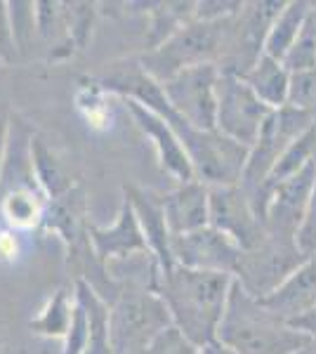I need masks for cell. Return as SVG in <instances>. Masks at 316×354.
Segmentation results:
<instances>
[{
	"mask_svg": "<svg viewBox=\"0 0 316 354\" xmlns=\"http://www.w3.org/2000/svg\"><path fill=\"white\" fill-rule=\"evenodd\" d=\"M100 85L106 93L118 95L120 100H135L142 106L158 113L180 137L189 161L194 165L196 180L208 187L241 185L245 161H248V149L227 140L217 130H196L187 121H182L180 116H175L165 102L160 83L147 76L137 59L113 64L111 71L100 78Z\"/></svg>",
	"mask_w": 316,
	"mask_h": 354,
	"instance_id": "obj_1",
	"label": "cell"
},
{
	"mask_svg": "<svg viewBox=\"0 0 316 354\" xmlns=\"http://www.w3.org/2000/svg\"><path fill=\"white\" fill-rule=\"evenodd\" d=\"M232 286V274L172 265L170 270L160 272L156 293L168 307L172 326L194 345L205 347L217 340Z\"/></svg>",
	"mask_w": 316,
	"mask_h": 354,
	"instance_id": "obj_2",
	"label": "cell"
},
{
	"mask_svg": "<svg viewBox=\"0 0 316 354\" xmlns=\"http://www.w3.org/2000/svg\"><path fill=\"white\" fill-rule=\"evenodd\" d=\"M217 342L236 354H297L309 345V338L245 293L234 279Z\"/></svg>",
	"mask_w": 316,
	"mask_h": 354,
	"instance_id": "obj_3",
	"label": "cell"
},
{
	"mask_svg": "<svg viewBox=\"0 0 316 354\" xmlns=\"http://www.w3.org/2000/svg\"><path fill=\"white\" fill-rule=\"evenodd\" d=\"M232 19V17H229ZM224 36H227V19L222 21H201L194 19L172 33L158 48L147 50L140 57V66L154 81L165 83L180 71L194 66H205L220 62Z\"/></svg>",
	"mask_w": 316,
	"mask_h": 354,
	"instance_id": "obj_4",
	"label": "cell"
},
{
	"mask_svg": "<svg viewBox=\"0 0 316 354\" xmlns=\"http://www.w3.org/2000/svg\"><path fill=\"white\" fill-rule=\"evenodd\" d=\"M170 326L168 307L154 290L118 288L116 298L109 302L113 354H147L151 342Z\"/></svg>",
	"mask_w": 316,
	"mask_h": 354,
	"instance_id": "obj_5",
	"label": "cell"
},
{
	"mask_svg": "<svg viewBox=\"0 0 316 354\" xmlns=\"http://www.w3.org/2000/svg\"><path fill=\"white\" fill-rule=\"evenodd\" d=\"M307 255L297 245V236L281 232H269L250 250H243L234 279L252 298L262 300L274 293Z\"/></svg>",
	"mask_w": 316,
	"mask_h": 354,
	"instance_id": "obj_6",
	"label": "cell"
},
{
	"mask_svg": "<svg viewBox=\"0 0 316 354\" xmlns=\"http://www.w3.org/2000/svg\"><path fill=\"white\" fill-rule=\"evenodd\" d=\"M286 3H243L239 15L227 19V36L217 62L222 73L243 78L264 55V41L272 21Z\"/></svg>",
	"mask_w": 316,
	"mask_h": 354,
	"instance_id": "obj_7",
	"label": "cell"
},
{
	"mask_svg": "<svg viewBox=\"0 0 316 354\" xmlns=\"http://www.w3.org/2000/svg\"><path fill=\"white\" fill-rule=\"evenodd\" d=\"M267 104L257 100V95L245 85L243 78L220 71L217 81V113L215 130L227 140L250 149L260 137L269 113Z\"/></svg>",
	"mask_w": 316,
	"mask_h": 354,
	"instance_id": "obj_8",
	"label": "cell"
},
{
	"mask_svg": "<svg viewBox=\"0 0 316 354\" xmlns=\"http://www.w3.org/2000/svg\"><path fill=\"white\" fill-rule=\"evenodd\" d=\"M217 81L220 68L215 64L194 66L160 83L170 111L196 130H215Z\"/></svg>",
	"mask_w": 316,
	"mask_h": 354,
	"instance_id": "obj_9",
	"label": "cell"
},
{
	"mask_svg": "<svg viewBox=\"0 0 316 354\" xmlns=\"http://www.w3.org/2000/svg\"><path fill=\"white\" fill-rule=\"evenodd\" d=\"M210 227L227 234L241 250H250L267 234L264 220L241 185L210 187Z\"/></svg>",
	"mask_w": 316,
	"mask_h": 354,
	"instance_id": "obj_10",
	"label": "cell"
},
{
	"mask_svg": "<svg viewBox=\"0 0 316 354\" xmlns=\"http://www.w3.org/2000/svg\"><path fill=\"white\" fill-rule=\"evenodd\" d=\"M170 248L175 265L198 272L232 274V277L239 267L241 253H243L227 234H222L210 225L203 227V230L172 236Z\"/></svg>",
	"mask_w": 316,
	"mask_h": 354,
	"instance_id": "obj_11",
	"label": "cell"
},
{
	"mask_svg": "<svg viewBox=\"0 0 316 354\" xmlns=\"http://www.w3.org/2000/svg\"><path fill=\"white\" fill-rule=\"evenodd\" d=\"M316 187V161L302 168L300 173L290 175L288 180L269 187L264 192L262 215L264 227L269 232H281L297 236L302 218L307 213V205L312 201Z\"/></svg>",
	"mask_w": 316,
	"mask_h": 354,
	"instance_id": "obj_12",
	"label": "cell"
},
{
	"mask_svg": "<svg viewBox=\"0 0 316 354\" xmlns=\"http://www.w3.org/2000/svg\"><path fill=\"white\" fill-rule=\"evenodd\" d=\"M123 104H125V109L130 111L135 125L142 130V135L151 142L160 168H163L165 173L177 182V185H185V182L196 180L194 165H192V161H189L185 147H182L180 137L175 135V130H172L170 125L158 116V113H154L151 109L142 106L140 102L123 100Z\"/></svg>",
	"mask_w": 316,
	"mask_h": 354,
	"instance_id": "obj_13",
	"label": "cell"
},
{
	"mask_svg": "<svg viewBox=\"0 0 316 354\" xmlns=\"http://www.w3.org/2000/svg\"><path fill=\"white\" fill-rule=\"evenodd\" d=\"M88 241L100 267H106L109 262H118L140 253H151L145 232L140 227V220L135 215V208H132L128 198H123L116 220L109 227L88 225Z\"/></svg>",
	"mask_w": 316,
	"mask_h": 354,
	"instance_id": "obj_14",
	"label": "cell"
},
{
	"mask_svg": "<svg viewBox=\"0 0 316 354\" xmlns=\"http://www.w3.org/2000/svg\"><path fill=\"white\" fill-rule=\"evenodd\" d=\"M160 208L172 236L203 230L210 225V187L201 180L177 185L160 196Z\"/></svg>",
	"mask_w": 316,
	"mask_h": 354,
	"instance_id": "obj_15",
	"label": "cell"
},
{
	"mask_svg": "<svg viewBox=\"0 0 316 354\" xmlns=\"http://www.w3.org/2000/svg\"><path fill=\"white\" fill-rule=\"evenodd\" d=\"M262 305L286 322H295L297 317L316 307V253L307 255L274 293L262 298Z\"/></svg>",
	"mask_w": 316,
	"mask_h": 354,
	"instance_id": "obj_16",
	"label": "cell"
},
{
	"mask_svg": "<svg viewBox=\"0 0 316 354\" xmlns=\"http://www.w3.org/2000/svg\"><path fill=\"white\" fill-rule=\"evenodd\" d=\"M125 198L132 203L135 208V215L140 220V227L147 236L149 250L156 255L160 272L170 270L175 262H172V234L165 225L163 218V208H160V198L151 196V194L137 189V187H125Z\"/></svg>",
	"mask_w": 316,
	"mask_h": 354,
	"instance_id": "obj_17",
	"label": "cell"
},
{
	"mask_svg": "<svg viewBox=\"0 0 316 354\" xmlns=\"http://www.w3.org/2000/svg\"><path fill=\"white\" fill-rule=\"evenodd\" d=\"M73 295L78 305L88 314V350L85 354H113L111 347V330H109V302L93 283L76 277L73 281Z\"/></svg>",
	"mask_w": 316,
	"mask_h": 354,
	"instance_id": "obj_18",
	"label": "cell"
},
{
	"mask_svg": "<svg viewBox=\"0 0 316 354\" xmlns=\"http://www.w3.org/2000/svg\"><path fill=\"white\" fill-rule=\"evenodd\" d=\"M243 81L269 109H281L288 104L290 71L284 66V62L262 55L255 62V66L243 76Z\"/></svg>",
	"mask_w": 316,
	"mask_h": 354,
	"instance_id": "obj_19",
	"label": "cell"
},
{
	"mask_svg": "<svg viewBox=\"0 0 316 354\" xmlns=\"http://www.w3.org/2000/svg\"><path fill=\"white\" fill-rule=\"evenodd\" d=\"M309 12H312V3H304V0L286 3L284 10L277 15L272 26H269L267 41H264V55L284 62L295 41L300 38L302 28L309 19Z\"/></svg>",
	"mask_w": 316,
	"mask_h": 354,
	"instance_id": "obj_20",
	"label": "cell"
},
{
	"mask_svg": "<svg viewBox=\"0 0 316 354\" xmlns=\"http://www.w3.org/2000/svg\"><path fill=\"white\" fill-rule=\"evenodd\" d=\"M0 213L12 230H31L45 222L48 203L38 185H15L0 198Z\"/></svg>",
	"mask_w": 316,
	"mask_h": 354,
	"instance_id": "obj_21",
	"label": "cell"
},
{
	"mask_svg": "<svg viewBox=\"0 0 316 354\" xmlns=\"http://www.w3.org/2000/svg\"><path fill=\"white\" fill-rule=\"evenodd\" d=\"M31 170L36 177V185L40 187V192L48 196V201H57V198L66 196L73 189V180L71 175L64 170V165L57 161V156L48 147L43 145V140H33L31 137Z\"/></svg>",
	"mask_w": 316,
	"mask_h": 354,
	"instance_id": "obj_22",
	"label": "cell"
},
{
	"mask_svg": "<svg viewBox=\"0 0 316 354\" xmlns=\"http://www.w3.org/2000/svg\"><path fill=\"white\" fill-rule=\"evenodd\" d=\"M149 8L151 10L147 12L151 24H149L147 50L158 48L172 33L196 19V3H149Z\"/></svg>",
	"mask_w": 316,
	"mask_h": 354,
	"instance_id": "obj_23",
	"label": "cell"
},
{
	"mask_svg": "<svg viewBox=\"0 0 316 354\" xmlns=\"http://www.w3.org/2000/svg\"><path fill=\"white\" fill-rule=\"evenodd\" d=\"M73 307H76L73 293H68V288H59L57 293H53V298L45 302L43 310L28 322V328L36 335L64 340L66 330L71 326V319H73Z\"/></svg>",
	"mask_w": 316,
	"mask_h": 354,
	"instance_id": "obj_24",
	"label": "cell"
},
{
	"mask_svg": "<svg viewBox=\"0 0 316 354\" xmlns=\"http://www.w3.org/2000/svg\"><path fill=\"white\" fill-rule=\"evenodd\" d=\"M36 33L53 50H62V55H71L73 48L68 43L64 3H36Z\"/></svg>",
	"mask_w": 316,
	"mask_h": 354,
	"instance_id": "obj_25",
	"label": "cell"
},
{
	"mask_svg": "<svg viewBox=\"0 0 316 354\" xmlns=\"http://www.w3.org/2000/svg\"><path fill=\"white\" fill-rule=\"evenodd\" d=\"M66 17V31L68 43L73 50H83L93 36V26L97 19V5L95 3H64Z\"/></svg>",
	"mask_w": 316,
	"mask_h": 354,
	"instance_id": "obj_26",
	"label": "cell"
},
{
	"mask_svg": "<svg viewBox=\"0 0 316 354\" xmlns=\"http://www.w3.org/2000/svg\"><path fill=\"white\" fill-rule=\"evenodd\" d=\"M284 66L288 68L290 73L316 68V17L312 12H309V19L302 28L300 38H297L295 45L290 48V53L286 55Z\"/></svg>",
	"mask_w": 316,
	"mask_h": 354,
	"instance_id": "obj_27",
	"label": "cell"
},
{
	"mask_svg": "<svg viewBox=\"0 0 316 354\" xmlns=\"http://www.w3.org/2000/svg\"><path fill=\"white\" fill-rule=\"evenodd\" d=\"M10 8V21H12V36H15V48L17 55L26 53L36 33V3H8Z\"/></svg>",
	"mask_w": 316,
	"mask_h": 354,
	"instance_id": "obj_28",
	"label": "cell"
},
{
	"mask_svg": "<svg viewBox=\"0 0 316 354\" xmlns=\"http://www.w3.org/2000/svg\"><path fill=\"white\" fill-rule=\"evenodd\" d=\"M297 111H307L316 116V68L290 73L288 104Z\"/></svg>",
	"mask_w": 316,
	"mask_h": 354,
	"instance_id": "obj_29",
	"label": "cell"
},
{
	"mask_svg": "<svg viewBox=\"0 0 316 354\" xmlns=\"http://www.w3.org/2000/svg\"><path fill=\"white\" fill-rule=\"evenodd\" d=\"M73 298H76V295H73ZM88 335H90L88 314H85V310L76 300L73 319H71V326H68L66 335H64V352L62 354H85V350H88Z\"/></svg>",
	"mask_w": 316,
	"mask_h": 354,
	"instance_id": "obj_30",
	"label": "cell"
},
{
	"mask_svg": "<svg viewBox=\"0 0 316 354\" xmlns=\"http://www.w3.org/2000/svg\"><path fill=\"white\" fill-rule=\"evenodd\" d=\"M147 354H201V347L187 340L175 326H170L151 342Z\"/></svg>",
	"mask_w": 316,
	"mask_h": 354,
	"instance_id": "obj_31",
	"label": "cell"
},
{
	"mask_svg": "<svg viewBox=\"0 0 316 354\" xmlns=\"http://www.w3.org/2000/svg\"><path fill=\"white\" fill-rule=\"evenodd\" d=\"M241 8H243L241 0H203V3H196V19L222 21L239 15Z\"/></svg>",
	"mask_w": 316,
	"mask_h": 354,
	"instance_id": "obj_32",
	"label": "cell"
},
{
	"mask_svg": "<svg viewBox=\"0 0 316 354\" xmlns=\"http://www.w3.org/2000/svg\"><path fill=\"white\" fill-rule=\"evenodd\" d=\"M17 57L15 36H12V21H10V8L5 0H0V64L12 62Z\"/></svg>",
	"mask_w": 316,
	"mask_h": 354,
	"instance_id": "obj_33",
	"label": "cell"
},
{
	"mask_svg": "<svg viewBox=\"0 0 316 354\" xmlns=\"http://www.w3.org/2000/svg\"><path fill=\"white\" fill-rule=\"evenodd\" d=\"M10 147V109L5 102H0V177H3L5 161H8Z\"/></svg>",
	"mask_w": 316,
	"mask_h": 354,
	"instance_id": "obj_34",
	"label": "cell"
},
{
	"mask_svg": "<svg viewBox=\"0 0 316 354\" xmlns=\"http://www.w3.org/2000/svg\"><path fill=\"white\" fill-rule=\"evenodd\" d=\"M300 333L307 335L309 340H316V307H312L309 312H304L302 317H297L295 322H290Z\"/></svg>",
	"mask_w": 316,
	"mask_h": 354,
	"instance_id": "obj_35",
	"label": "cell"
},
{
	"mask_svg": "<svg viewBox=\"0 0 316 354\" xmlns=\"http://www.w3.org/2000/svg\"><path fill=\"white\" fill-rule=\"evenodd\" d=\"M201 354H236L234 350H229V347H224L222 342H210V345L201 347Z\"/></svg>",
	"mask_w": 316,
	"mask_h": 354,
	"instance_id": "obj_36",
	"label": "cell"
},
{
	"mask_svg": "<svg viewBox=\"0 0 316 354\" xmlns=\"http://www.w3.org/2000/svg\"><path fill=\"white\" fill-rule=\"evenodd\" d=\"M297 354H316V340H309V345L304 347V350H300Z\"/></svg>",
	"mask_w": 316,
	"mask_h": 354,
	"instance_id": "obj_37",
	"label": "cell"
},
{
	"mask_svg": "<svg viewBox=\"0 0 316 354\" xmlns=\"http://www.w3.org/2000/svg\"><path fill=\"white\" fill-rule=\"evenodd\" d=\"M0 342H3V338H0Z\"/></svg>",
	"mask_w": 316,
	"mask_h": 354,
	"instance_id": "obj_38",
	"label": "cell"
}]
</instances>
